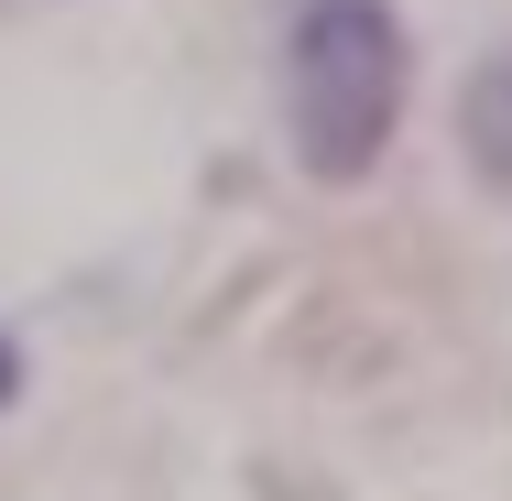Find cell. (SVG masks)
<instances>
[{"label":"cell","instance_id":"obj_1","mask_svg":"<svg viewBox=\"0 0 512 501\" xmlns=\"http://www.w3.org/2000/svg\"><path fill=\"white\" fill-rule=\"evenodd\" d=\"M404 22L393 0H284V88H295V153L316 186H360L404 131Z\"/></svg>","mask_w":512,"mask_h":501},{"label":"cell","instance_id":"obj_2","mask_svg":"<svg viewBox=\"0 0 512 501\" xmlns=\"http://www.w3.org/2000/svg\"><path fill=\"white\" fill-rule=\"evenodd\" d=\"M458 142H469V164L512 186V55H491L480 77H469V99H458Z\"/></svg>","mask_w":512,"mask_h":501},{"label":"cell","instance_id":"obj_3","mask_svg":"<svg viewBox=\"0 0 512 501\" xmlns=\"http://www.w3.org/2000/svg\"><path fill=\"white\" fill-rule=\"evenodd\" d=\"M11 382H22V360H11V338H0V403H11Z\"/></svg>","mask_w":512,"mask_h":501}]
</instances>
